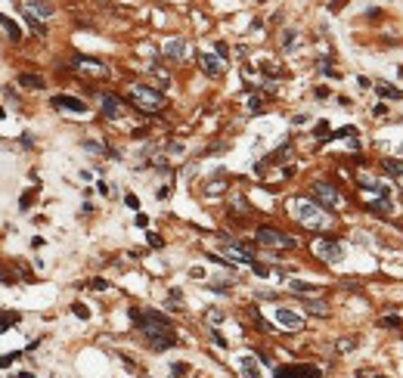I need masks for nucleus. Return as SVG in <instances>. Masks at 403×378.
<instances>
[{"instance_id": "20", "label": "nucleus", "mask_w": 403, "mask_h": 378, "mask_svg": "<svg viewBox=\"0 0 403 378\" xmlns=\"http://www.w3.org/2000/svg\"><path fill=\"white\" fill-rule=\"evenodd\" d=\"M19 322V313L16 310H0V332H7L10 326H16Z\"/></svg>"}, {"instance_id": "6", "label": "nucleus", "mask_w": 403, "mask_h": 378, "mask_svg": "<svg viewBox=\"0 0 403 378\" xmlns=\"http://www.w3.org/2000/svg\"><path fill=\"white\" fill-rule=\"evenodd\" d=\"M255 239H258L261 245H267V248H292V245H295V239H292V236H286V233L273 230V226H258Z\"/></svg>"}, {"instance_id": "2", "label": "nucleus", "mask_w": 403, "mask_h": 378, "mask_svg": "<svg viewBox=\"0 0 403 378\" xmlns=\"http://www.w3.org/2000/svg\"><path fill=\"white\" fill-rule=\"evenodd\" d=\"M289 214L301 223V226H307V230H313V233H319V230H326V226L332 223V217H329V208H322L313 196L310 199H289Z\"/></svg>"}, {"instance_id": "24", "label": "nucleus", "mask_w": 403, "mask_h": 378, "mask_svg": "<svg viewBox=\"0 0 403 378\" xmlns=\"http://www.w3.org/2000/svg\"><path fill=\"white\" fill-rule=\"evenodd\" d=\"M19 81H22L25 87H37V90H40V87H44V78H37V74H22V78H19Z\"/></svg>"}, {"instance_id": "40", "label": "nucleus", "mask_w": 403, "mask_h": 378, "mask_svg": "<svg viewBox=\"0 0 403 378\" xmlns=\"http://www.w3.org/2000/svg\"><path fill=\"white\" fill-rule=\"evenodd\" d=\"M124 202H128V208H140V199H137V196H128Z\"/></svg>"}, {"instance_id": "42", "label": "nucleus", "mask_w": 403, "mask_h": 378, "mask_svg": "<svg viewBox=\"0 0 403 378\" xmlns=\"http://www.w3.org/2000/svg\"><path fill=\"white\" fill-rule=\"evenodd\" d=\"M137 226H149V217L146 214H137Z\"/></svg>"}, {"instance_id": "4", "label": "nucleus", "mask_w": 403, "mask_h": 378, "mask_svg": "<svg viewBox=\"0 0 403 378\" xmlns=\"http://www.w3.org/2000/svg\"><path fill=\"white\" fill-rule=\"evenodd\" d=\"M310 193H313V199H316L322 208H329V211H335V208L344 205V199L338 196V189H335L332 183H326V180H316V183L310 186Z\"/></svg>"}, {"instance_id": "3", "label": "nucleus", "mask_w": 403, "mask_h": 378, "mask_svg": "<svg viewBox=\"0 0 403 378\" xmlns=\"http://www.w3.org/2000/svg\"><path fill=\"white\" fill-rule=\"evenodd\" d=\"M128 96L140 112H161L165 109V93L155 90V87H146V84H134Z\"/></svg>"}, {"instance_id": "35", "label": "nucleus", "mask_w": 403, "mask_h": 378, "mask_svg": "<svg viewBox=\"0 0 403 378\" xmlns=\"http://www.w3.org/2000/svg\"><path fill=\"white\" fill-rule=\"evenodd\" d=\"M149 245H152V248H161V245H165V242H161V236H155V233H149Z\"/></svg>"}, {"instance_id": "30", "label": "nucleus", "mask_w": 403, "mask_h": 378, "mask_svg": "<svg viewBox=\"0 0 403 378\" xmlns=\"http://www.w3.org/2000/svg\"><path fill=\"white\" fill-rule=\"evenodd\" d=\"M171 372H174V375H186L189 366H186V363H171Z\"/></svg>"}, {"instance_id": "21", "label": "nucleus", "mask_w": 403, "mask_h": 378, "mask_svg": "<svg viewBox=\"0 0 403 378\" xmlns=\"http://www.w3.org/2000/svg\"><path fill=\"white\" fill-rule=\"evenodd\" d=\"M385 174H391V177H403V161L400 158H385Z\"/></svg>"}, {"instance_id": "12", "label": "nucleus", "mask_w": 403, "mask_h": 378, "mask_svg": "<svg viewBox=\"0 0 403 378\" xmlns=\"http://www.w3.org/2000/svg\"><path fill=\"white\" fill-rule=\"evenodd\" d=\"M236 369H239V375H248V378L261 375V369H258V357H251V354H239V357H236Z\"/></svg>"}, {"instance_id": "41", "label": "nucleus", "mask_w": 403, "mask_h": 378, "mask_svg": "<svg viewBox=\"0 0 403 378\" xmlns=\"http://www.w3.org/2000/svg\"><path fill=\"white\" fill-rule=\"evenodd\" d=\"M90 285H93V288H99V291H103V288H109V282H106V279H93Z\"/></svg>"}, {"instance_id": "10", "label": "nucleus", "mask_w": 403, "mask_h": 378, "mask_svg": "<svg viewBox=\"0 0 403 378\" xmlns=\"http://www.w3.org/2000/svg\"><path fill=\"white\" fill-rule=\"evenodd\" d=\"M198 62H202V71H205L208 78H220V74L226 71V62H223V56H211V53H202V56H198Z\"/></svg>"}, {"instance_id": "27", "label": "nucleus", "mask_w": 403, "mask_h": 378, "mask_svg": "<svg viewBox=\"0 0 403 378\" xmlns=\"http://www.w3.org/2000/svg\"><path fill=\"white\" fill-rule=\"evenodd\" d=\"M71 313H74L78 319H87V316H90V310H87L84 304H71Z\"/></svg>"}, {"instance_id": "32", "label": "nucleus", "mask_w": 403, "mask_h": 378, "mask_svg": "<svg viewBox=\"0 0 403 378\" xmlns=\"http://www.w3.org/2000/svg\"><path fill=\"white\" fill-rule=\"evenodd\" d=\"M347 7V0H329V10L332 13H338V10H344Z\"/></svg>"}, {"instance_id": "36", "label": "nucleus", "mask_w": 403, "mask_h": 378, "mask_svg": "<svg viewBox=\"0 0 403 378\" xmlns=\"http://www.w3.org/2000/svg\"><path fill=\"white\" fill-rule=\"evenodd\" d=\"M313 93H316V99H329V87H316Z\"/></svg>"}, {"instance_id": "39", "label": "nucleus", "mask_w": 403, "mask_h": 378, "mask_svg": "<svg viewBox=\"0 0 403 378\" xmlns=\"http://www.w3.org/2000/svg\"><path fill=\"white\" fill-rule=\"evenodd\" d=\"M155 196H158V199H168V196H171V186H161Z\"/></svg>"}, {"instance_id": "28", "label": "nucleus", "mask_w": 403, "mask_h": 378, "mask_svg": "<svg viewBox=\"0 0 403 378\" xmlns=\"http://www.w3.org/2000/svg\"><path fill=\"white\" fill-rule=\"evenodd\" d=\"M251 270H255V276H261V279H267V276H270V270L264 267V263H258V260L251 263Z\"/></svg>"}, {"instance_id": "18", "label": "nucleus", "mask_w": 403, "mask_h": 378, "mask_svg": "<svg viewBox=\"0 0 403 378\" xmlns=\"http://www.w3.org/2000/svg\"><path fill=\"white\" fill-rule=\"evenodd\" d=\"M0 28H4V31L13 37V41H22V28H19V25H16L10 16H0Z\"/></svg>"}, {"instance_id": "22", "label": "nucleus", "mask_w": 403, "mask_h": 378, "mask_svg": "<svg viewBox=\"0 0 403 378\" xmlns=\"http://www.w3.org/2000/svg\"><path fill=\"white\" fill-rule=\"evenodd\" d=\"M84 149H87V152H93V155H115L112 149H103L99 146V140H84Z\"/></svg>"}, {"instance_id": "31", "label": "nucleus", "mask_w": 403, "mask_h": 378, "mask_svg": "<svg viewBox=\"0 0 403 378\" xmlns=\"http://www.w3.org/2000/svg\"><path fill=\"white\" fill-rule=\"evenodd\" d=\"M19 354H10V357H0V369H10V363H16Z\"/></svg>"}, {"instance_id": "5", "label": "nucleus", "mask_w": 403, "mask_h": 378, "mask_svg": "<svg viewBox=\"0 0 403 378\" xmlns=\"http://www.w3.org/2000/svg\"><path fill=\"white\" fill-rule=\"evenodd\" d=\"M313 254L322 257L326 263H341L344 260V245L338 239H316L313 242Z\"/></svg>"}, {"instance_id": "33", "label": "nucleus", "mask_w": 403, "mask_h": 378, "mask_svg": "<svg viewBox=\"0 0 403 378\" xmlns=\"http://www.w3.org/2000/svg\"><path fill=\"white\" fill-rule=\"evenodd\" d=\"M208 319L217 326V322H223V313H220V310H208Z\"/></svg>"}, {"instance_id": "15", "label": "nucleus", "mask_w": 403, "mask_h": 378, "mask_svg": "<svg viewBox=\"0 0 403 378\" xmlns=\"http://www.w3.org/2000/svg\"><path fill=\"white\" fill-rule=\"evenodd\" d=\"M165 56H171V59H186V41H180V37H171V41H165Z\"/></svg>"}, {"instance_id": "16", "label": "nucleus", "mask_w": 403, "mask_h": 378, "mask_svg": "<svg viewBox=\"0 0 403 378\" xmlns=\"http://www.w3.org/2000/svg\"><path fill=\"white\" fill-rule=\"evenodd\" d=\"M304 313H313V316H329V304H326V301H316V298H304Z\"/></svg>"}, {"instance_id": "25", "label": "nucleus", "mask_w": 403, "mask_h": 378, "mask_svg": "<svg viewBox=\"0 0 403 378\" xmlns=\"http://www.w3.org/2000/svg\"><path fill=\"white\" fill-rule=\"evenodd\" d=\"M78 65H84V68L93 71V74H106V68H103L99 62H93V59H78Z\"/></svg>"}, {"instance_id": "29", "label": "nucleus", "mask_w": 403, "mask_h": 378, "mask_svg": "<svg viewBox=\"0 0 403 378\" xmlns=\"http://www.w3.org/2000/svg\"><path fill=\"white\" fill-rule=\"evenodd\" d=\"M211 341H214V344H217V347H220V350H223V347H226V344H230V341H226V338H223V335H220V332H211Z\"/></svg>"}, {"instance_id": "37", "label": "nucleus", "mask_w": 403, "mask_h": 378, "mask_svg": "<svg viewBox=\"0 0 403 378\" xmlns=\"http://www.w3.org/2000/svg\"><path fill=\"white\" fill-rule=\"evenodd\" d=\"M19 208H31V193H25V196L19 199Z\"/></svg>"}, {"instance_id": "8", "label": "nucleus", "mask_w": 403, "mask_h": 378, "mask_svg": "<svg viewBox=\"0 0 403 378\" xmlns=\"http://www.w3.org/2000/svg\"><path fill=\"white\" fill-rule=\"evenodd\" d=\"M273 319H276L279 329H289V332H301L304 329V316L298 310H292V307H276Z\"/></svg>"}, {"instance_id": "9", "label": "nucleus", "mask_w": 403, "mask_h": 378, "mask_svg": "<svg viewBox=\"0 0 403 378\" xmlns=\"http://www.w3.org/2000/svg\"><path fill=\"white\" fill-rule=\"evenodd\" d=\"M220 251L233 260V263H248V267H251V263H255V251L248 248V245H239V242H223L220 245Z\"/></svg>"}, {"instance_id": "11", "label": "nucleus", "mask_w": 403, "mask_h": 378, "mask_svg": "<svg viewBox=\"0 0 403 378\" xmlns=\"http://www.w3.org/2000/svg\"><path fill=\"white\" fill-rule=\"evenodd\" d=\"M273 375L276 378H316L319 369L316 366H279Z\"/></svg>"}, {"instance_id": "13", "label": "nucleus", "mask_w": 403, "mask_h": 378, "mask_svg": "<svg viewBox=\"0 0 403 378\" xmlns=\"http://www.w3.org/2000/svg\"><path fill=\"white\" fill-rule=\"evenodd\" d=\"M53 109H65V112H74V115H84L87 112V105L74 96H53Z\"/></svg>"}, {"instance_id": "43", "label": "nucleus", "mask_w": 403, "mask_h": 378, "mask_svg": "<svg viewBox=\"0 0 403 378\" xmlns=\"http://www.w3.org/2000/svg\"><path fill=\"white\" fill-rule=\"evenodd\" d=\"M0 118H7V112H4V109H0Z\"/></svg>"}, {"instance_id": "7", "label": "nucleus", "mask_w": 403, "mask_h": 378, "mask_svg": "<svg viewBox=\"0 0 403 378\" xmlns=\"http://www.w3.org/2000/svg\"><path fill=\"white\" fill-rule=\"evenodd\" d=\"M19 10L25 13V19L34 22H47L53 16V4H47V0H19Z\"/></svg>"}, {"instance_id": "26", "label": "nucleus", "mask_w": 403, "mask_h": 378, "mask_svg": "<svg viewBox=\"0 0 403 378\" xmlns=\"http://www.w3.org/2000/svg\"><path fill=\"white\" fill-rule=\"evenodd\" d=\"M223 189H226V183H223V180H217V183H208V186H205V196H220Z\"/></svg>"}, {"instance_id": "17", "label": "nucleus", "mask_w": 403, "mask_h": 378, "mask_svg": "<svg viewBox=\"0 0 403 378\" xmlns=\"http://www.w3.org/2000/svg\"><path fill=\"white\" fill-rule=\"evenodd\" d=\"M375 93H379L382 99H391V102L403 99V93H400V90H397L394 84H385V81H382V84H375Z\"/></svg>"}, {"instance_id": "19", "label": "nucleus", "mask_w": 403, "mask_h": 378, "mask_svg": "<svg viewBox=\"0 0 403 378\" xmlns=\"http://www.w3.org/2000/svg\"><path fill=\"white\" fill-rule=\"evenodd\" d=\"M289 288H292L295 294H301V298H313V294H319V288L304 285V282H298V279H292V282H289Z\"/></svg>"}, {"instance_id": "14", "label": "nucleus", "mask_w": 403, "mask_h": 378, "mask_svg": "<svg viewBox=\"0 0 403 378\" xmlns=\"http://www.w3.org/2000/svg\"><path fill=\"white\" fill-rule=\"evenodd\" d=\"M99 105H103V115H106L109 121L121 118V102H118L112 93H99Z\"/></svg>"}, {"instance_id": "1", "label": "nucleus", "mask_w": 403, "mask_h": 378, "mask_svg": "<svg viewBox=\"0 0 403 378\" xmlns=\"http://www.w3.org/2000/svg\"><path fill=\"white\" fill-rule=\"evenodd\" d=\"M131 319L134 326L146 335V341L152 350H168L177 344V335L171 329V322L165 316H158V313H143V310H131Z\"/></svg>"}, {"instance_id": "34", "label": "nucleus", "mask_w": 403, "mask_h": 378, "mask_svg": "<svg viewBox=\"0 0 403 378\" xmlns=\"http://www.w3.org/2000/svg\"><path fill=\"white\" fill-rule=\"evenodd\" d=\"M382 326H391V329H397V326H400V319L391 313V316H385V319H382Z\"/></svg>"}, {"instance_id": "23", "label": "nucleus", "mask_w": 403, "mask_h": 378, "mask_svg": "<svg viewBox=\"0 0 403 378\" xmlns=\"http://www.w3.org/2000/svg\"><path fill=\"white\" fill-rule=\"evenodd\" d=\"M295 41H298L295 31H282V50H295V47H298Z\"/></svg>"}, {"instance_id": "38", "label": "nucleus", "mask_w": 403, "mask_h": 378, "mask_svg": "<svg viewBox=\"0 0 403 378\" xmlns=\"http://www.w3.org/2000/svg\"><path fill=\"white\" fill-rule=\"evenodd\" d=\"M44 245H47V239H40V236L31 239V248H44Z\"/></svg>"}]
</instances>
